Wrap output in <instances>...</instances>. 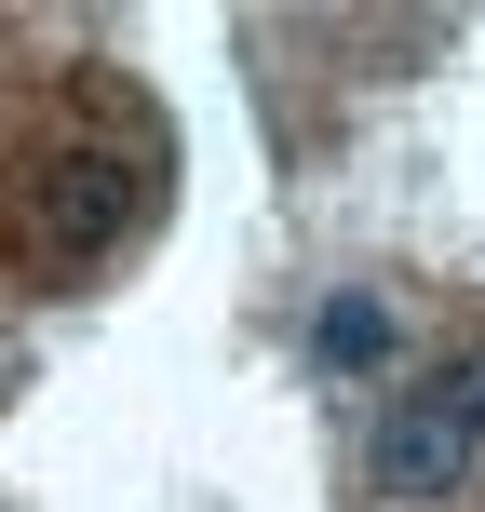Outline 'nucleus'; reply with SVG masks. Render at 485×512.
<instances>
[{"label": "nucleus", "instance_id": "obj_2", "mask_svg": "<svg viewBox=\"0 0 485 512\" xmlns=\"http://www.w3.org/2000/svg\"><path fill=\"white\" fill-rule=\"evenodd\" d=\"M472 472H485V432H472L459 391H445V364L405 378L378 405V432H364V486L405 499V512H445V499H472Z\"/></svg>", "mask_w": 485, "mask_h": 512}, {"label": "nucleus", "instance_id": "obj_1", "mask_svg": "<svg viewBox=\"0 0 485 512\" xmlns=\"http://www.w3.org/2000/svg\"><path fill=\"white\" fill-rule=\"evenodd\" d=\"M135 216H149V162H122L108 135H54V149H27L14 176H0V243H14L27 283L108 270V256L135 243Z\"/></svg>", "mask_w": 485, "mask_h": 512}, {"label": "nucleus", "instance_id": "obj_4", "mask_svg": "<svg viewBox=\"0 0 485 512\" xmlns=\"http://www.w3.org/2000/svg\"><path fill=\"white\" fill-rule=\"evenodd\" d=\"M445 391H459V405H472V432H485V337H472L459 364H445Z\"/></svg>", "mask_w": 485, "mask_h": 512}, {"label": "nucleus", "instance_id": "obj_3", "mask_svg": "<svg viewBox=\"0 0 485 512\" xmlns=\"http://www.w3.org/2000/svg\"><path fill=\"white\" fill-rule=\"evenodd\" d=\"M391 337H405V310H391L378 283H337V297L310 310V364H324V378H378Z\"/></svg>", "mask_w": 485, "mask_h": 512}]
</instances>
